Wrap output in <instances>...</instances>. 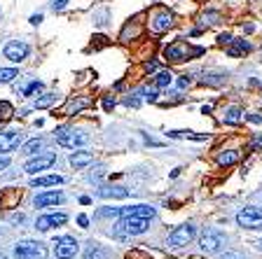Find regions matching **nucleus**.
I'll return each instance as SVG.
<instances>
[{
	"label": "nucleus",
	"instance_id": "obj_41",
	"mask_svg": "<svg viewBox=\"0 0 262 259\" xmlns=\"http://www.w3.org/2000/svg\"><path fill=\"white\" fill-rule=\"evenodd\" d=\"M12 222H24V215H12Z\"/></svg>",
	"mask_w": 262,
	"mask_h": 259
},
{
	"label": "nucleus",
	"instance_id": "obj_2",
	"mask_svg": "<svg viewBox=\"0 0 262 259\" xmlns=\"http://www.w3.org/2000/svg\"><path fill=\"white\" fill-rule=\"evenodd\" d=\"M147 227H150V220L145 217H122L115 227V233L117 236H141L147 231Z\"/></svg>",
	"mask_w": 262,
	"mask_h": 259
},
{
	"label": "nucleus",
	"instance_id": "obj_29",
	"mask_svg": "<svg viewBox=\"0 0 262 259\" xmlns=\"http://www.w3.org/2000/svg\"><path fill=\"white\" fill-rule=\"evenodd\" d=\"M16 75H19V73H16L14 68H0V84H7V82H12Z\"/></svg>",
	"mask_w": 262,
	"mask_h": 259
},
{
	"label": "nucleus",
	"instance_id": "obj_36",
	"mask_svg": "<svg viewBox=\"0 0 262 259\" xmlns=\"http://www.w3.org/2000/svg\"><path fill=\"white\" fill-rule=\"evenodd\" d=\"M178 84H180V86H190V84H192V77H190V75L180 77V80H178Z\"/></svg>",
	"mask_w": 262,
	"mask_h": 259
},
{
	"label": "nucleus",
	"instance_id": "obj_38",
	"mask_svg": "<svg viewBox=\"0 0 262 259\" xmlns=\"http://www.w3.org/2000/svg\"><path fill=\"white\" fill-rule=\"evenodd\" d=\"M103 108L105 110H113L115 108V101H113V98H105V101H103Z\"/></svg>",
	"mask_w": 262,
	"mask_h": 259
},
{
	"label": "nucleus",
	"instance_id": "obj_11",
	"mask_svg": "<svg viewBox=\"0 0 262 259\" xmlns=\"http://www.w3.org/2000/svg\"><path fill=\"white\" fill-rule=\"evenodd\" d=\"M173 23H176V16L169 10H157L150 16V31L152 33H166L169 28H173Z\"/></svg>",
	"mask_w": 262,
	"mask_h": 259
},
{
	"label": "nucleus",
	"instance_id": "obj_43",
	"mask_svg": "<svg viewBox=\"0 0 262 259\" xmlns=\"http://www.w3.org/2000/svg\"><path fill=\"white\" fill-rule=\"evenodd\" d=\"M0 259H7V257H3V254H0Z\"/></svg>",
	"mask_w": 262,
	"mask_h": 259
},
{
	"label": "nucleus",
	"instance_id": "obj_15",
	"mask_svg": "<svg viewBox=\"0 0 262 259\" xmlns=\"http://www.w3.org/2000/svg\"><path fill=\"white\" fill-rule=\"evenodd\" d=\"M63 201V194H61L59 189H52V192H42V194H38L35 199H33V203H35V208H49V205H56Z\"/></svg>",
	"mask_w": 262,
	"mask_h": 259
},
{
	"label": "nucleus",
	"instance_id": "obj_20",
	"mask_svg": "<svg viewBox=\"0 0 262 259\" xmlns=\"http://www.w3.org/2000/svg\"><path fill=\"white\" fill-rule=\"evenodd\" d=\"M232 47L227 49L229 56H241V54H248L251 52V42H244V40H232Z\"/></svg>",
	"mask_w": 262,
	"mask_h": 259
},
{
	"label": "nucleus",
	"instance_id": "obj_13",
	"mask_svg": "<svg viewBox=\"0 0 262 259\" xmlns=\"http://www.w3.org/2000/svg\"><path fill=\"white\" fill-rule=\"evenodd\" d=\"M28 52H31L28 44L21 42V40H12V42L5 44V56L10 61H14V63H21V61L28 56Z\"/></svg>",
	"mask_w": 262,
	"mask_h": 259
},
{
	"label": "nucleus",
	"instance_id": "obj_37",
	"mask_svg": "<svg viewBox=\"0 0 262 259\" xmlns=\"http://www.w3.org/2000/svg\"><path fill=\"white\" fill-rule=\"evenodd\" d=\"M77 224H80V227H87V224H89V217L87 215H80V217H77Z\"/></svg>",
	"mask_w": 262,
	"mask_h": 259
},
{
	"label": "nucleus",
	"instance_id": "obj_19",
	"mask_svg": "<svg viewBox=\"0 0 262 259\" xmlns=\"http://www.w3.org/2000/svg\"><path fill=\"white\" fill-rule=\"evenodd\" d=\"M63 182L61 175H42V178H33V187H56V184Z\"/></svg>",
	"mask_w": 262,
	"mask_h": 259
},
{
	"label": "nucleus",
	"instance_id": "obj_16",
	"mask_svg": "<svg viewBox=\"0 0 262 259\" xmlns=\"http://www.w3.org/2000/svg\"><path fill=\"white\" fill-rule=\"evenodd\" d=\"M101 199H126L129 196V192H126L124 187H115V184H108V187H101L96 192Z\"/></svg>",
	"mask_w": 262,
	"mask_h": 259
},
{
	"label": "nucleus",
	"instance_id": "obj_40",
	"mask_svg": "<svg viewBox=\"0 0 262 259\" xmlns=\"http://www.w3.org/2000/svg\"><path fill=\"white\" fill-rule=\"evenodd\" d=\"M42 21V14H35V16H31V23H40Z\"/></svg>",
	"mask_w": 262,
	"mask_h": 259
},
{
	"label": "nucleus",
	"instance_id": "obj_42",
	"mask_svg": "<svg viewBox=\"0 0 262 259\" xmlns=\"http://www.w3.org/2000/svg\"><path fill=\"white\" fill-rule=\"evenodd\" d=\"M257 250H262V238H260V241H257Z\"/></svg>",
	"mask_w": 262,
	"mask_h": 259
},
{
	"label": "nucleus",
	"instance_id": "obj_26",
	"mask_svg": "<svg viewBox=\"0 0 262 259\" xmlns=\"http://www.w3.org/2000/svg\"><path fill=\"white\" fill-rule=\"evenodd\" d=\"M12 117H14V108L7 101H0V122H7Z\"/></svg>",
	"mask_w": 262,
	"mask_h": 259
},
{
	"label": "nucleus",
	"instance_id": "obj_12",
	"mask_svg": "<svg viewBox=\"0 0 262 259\" xmlns=\"http://www.w3.org/2000/svg\"><path fill=\"white\" fill-rule=\"evenodd\" d=\"M21 140H24L21 131H5V133H0V154L14 152L16 147L21 145Z\"/></svg>",
	"mask_w": 262,
	"mask_h": 259
},
{
	"label": "nucleus",
	"instance_id": "obj_33",
	"mask_svg": "<svg viewBox=\"0 0 262 259\" xmlns=\"http://www.w3.org/2000/svg\"><path fill=\"white\" fill-rule=\"evenodd\" d=\"M66 3H68V0H52V10H54V12L63 10V7H66Z\"/></svg>",
	"mask_w": 262,
	"mask_h": 259
},
{
	"label": "nucleus",
	"instance_id": "obj_17",
	"mask_svg": "<svg viewBox=\"0 0 262 259\" xmlns=\"http://www.w3.org/2000/svg\"><path fill=\"white\" fill-rule=\"evenodd\" d=\"M68 161H71L73 168H84L89 163H94V154L92 152H73Z\"/></svg>",
	"mask_w": 262,
	"mask_h": 259
},
{
	"label": "nucleus",
	"instance_id": "obj_27",
	"mask_svg": "<svg viewBox=\"0 0 262 259\" xmlns=\"http://www.w3.org/2000/svg\"><path fill=\"white\" fill-rule=\"evenodd\" d=\"M241 122V110L239 108H229L225 112V124H239Z\"/></svg>",
	"mask_w": 262,
	"mask_h": 259
},
{
	"label": "nucleus",
	"instance_id": "obj_21",
	"mask_svg": "<svg viewBox=\"0 0 262 259\" xmlns=\"http://www.w3.org/2000/svg\"><path fill=\"white\" fill-rule=\"evenodd\" d=\"M239 161V152L236 150H225L223 154H218V163L220 166H232V163Z\"/></svg>",
	"mask_w": 262,
	"mask_h": 259
},
{
	"label": "nucleus",
	"instance_id": "obj_4",
	"mask_svg": "<svg viewBox=\"0 0 262 259\" xmlns=\"http://www.w3.org/2000/svg\"><path fill=\"white\" fill-rule=\"evenodd\" d=\"M16 259H45L47 257V248L40 241H19L14 245Z\"/></svg>",
	"mask_w": 262,
	"mask_h": 259
},
{
	"label": "nucleus",
	"instance_id": "obj_8",
	"mask_svg": "<svg viewBox=\"0 0 262 259\" xmlns=\"http://www.w3.org/2000/svg\"><path fill=\"white\" fill-rule=\"evenodd\" d=\"M225 243H227V236H225L223 231H218V229H206V231L202 233L199 248H202L204 252H218Z\"/></svg>",
	"mask_w": 262,
	"mask_h": 259
},
{
	"label": "nucleus",
	"instance_id": "obj_25",
	"mask_svg": "<svg viewBox=\"0 0 262 259\" xmlns=\"http://www.w3.org/2000/svg\"><path fill=\"white\" fill-rule=\"evenodd\" d=\"M42 150V138H33V140H28L26 145H24V154H38V152Z\"/></svg>",
	"mask_w": 262,
	"mask_h": 259
},
{
	"label": "nucleus",
	"instance_id": "obj_23",
	"mask_svg": "<svg viewBox=\"0 0 262 259\" xmlns=\"http://www.w3.org/2000/svg\"><path fill=\"white\" fill-rule=\"evenodd\" d=\"M87 105H89L87 98H82V101H68V105H66V110H63V114L80 112V110H82V108H87Z\"/></svg>",
	"mask_w": 262,
	"mask_h": 259
},
{
	"label": "nucleus",
	"instance_id": "obj_28",
	"mask_svg": "<svg viewBox=\"0 0 262 259\" xmlns=\"http://www.w3.org/2000/svg\"><path fill=\"white\" fill-rule=\"evenodd\" d=\"M105 257H108V252L101 250L98 245H92V248L87 250V254H84V259H105Z\"/></svg>",
	"mask_w": 262,
	"mask_h": 259
},
{
	"label": "nucleus",
	"instance_id": "obj_24",
	"mask_svg": "<svg viewBox=\"0 0 262 259\" xmlns=\"http://www.w3.org/2000/svg\"><path fill=\"white\" fill-rule=\"evenodd\" d=\"M220 19H223V14L220 12H206V14H202V26H215V23H220Z\"/></svg>",
	"mask_w": 262,
	"mask_h": 259
},
{
	"label": "nucleus",
	"instance_id": "obj_6",
	"mask_svg": "<svg viewBox=\"0 0 262 259\" xmlns=\"http://www.w3.org/2000/svg\"><path fill=\"white\" fill-rule=\"evenodd\" d=\"M194 236H196V227H194V224H180V227H176L173 231L169 233L166 245H169V248H183V245H187Z\"/></svg>",
	"mask_w": 262,
	"mask_h": 259
},
{
	"label": "nucleus",
	"instance_id": "obj_5",
	"mask_svg": "<svg viewBox=\"0 0 262 259\" xmlns=\"http://www.w3.org/2000/svg\"><path fill=\"white\" fill-rule=\"evenodd\" d=\"M54 135H56V143H59V145L71 147V150L89 143V135L84 133V131H75V129H59Z\"/></svg>",
	"mask_w": 262,
	"mask_h": 259
},
{
	"label": "nucleus",
	"instance_id": "obj_3",
	"mask_svg": "<svg viewBox=\"0 0 262 259\" xmlns=\"http://www.w3.org/2000/svg\"><path fill=\"white\" fill-rule=\"evenodd\" d=\"M101 215H120V217H145V220H152L157 215L152 205L145 203H136V205H124V208H108V210H101Z\"/></svg>",
	"mask_w": 262,
	"mask_h": 259
},
{
	"label": "nucleus",
	"instance_id": "obj_30",
	"mask_svg": "<svg viewBox=\"0 0 262 259\" xmlns=\"http://www.w3.org/2000/svg\"><path fill=\"white\" fill-rule=\"evenodd\" d=\"M129 35H131V38H138V35H141V28H138V26H134V28H131V23H129V26H126L124 31H122L120 40H124V42H129Z\"/></svg>",
	"mask_w": 262,
	"mask_h": 259
},
{
	"label": "nucleus",
	"instance_id": "obj_9",
	"mask_svg": "<svg viewBox=\"0 0 262 259\" xmlns=\"http://www.w3.org/2000/svg\"><path fill=\"white\" fill-rule=\"evenodd\" d=\"M54 163H56V154H54V152H45V154H38V157L28 159L26 166H24V171H26L28 175H35V173H40V171L52 168Z\"/></svg>",
	"mask_w": 262,
	"mask_h": 259
},
{
	"label": "nucleus",
	"instance_id": "obj_7",
	"mask_svg": "<svg viewBox=\"0 0 262 259\" xmlns=\"http://www.w3.org/2000/svg\"><path fill=\"white\" fill-rule=\"evenodd\" d=\"M236 224L244 229H262V208L257 205H248L236 215Z\"/></svg>",
	"mask_w": 262,
	"mask_h": 259
},
{
	"label": "nucleus",
	"instance_id": "obj_34",
	"mask_svg": "<svg viewBox=\"0 0 262 259\" xmlns=\"http://www.w3.org/2000/svg\"><path fill=\"white\" fill-rule=\"evenodd\" d=\"M218 42L220 44H229V42H232V35H229V33H223V35L218 38Z\"/></svg>",
	"mask_w": 262,
	"mask_h": 259
},
{
	"label": "nucleus",
	"instance_id": "obj_39",
	"mask_svg": "<svg viewBox=\"0 0 262 259\" xmlns=\"http://www.w3.org/2000/svg\"><path fill=\"white\" fill-rule=\"evenodd\" d=\"M248 122H253V124H260L262 117H260V114H248Z\"/></svg>",
	"mask_w": 262,
	"mask_h": 259
},
{
	"label": "nucleus",
	"instance_id": "obj_1",
	"mask_svg": "<svg viewBox=\"0 0 262 259\" xmlns=\"http://www.w3.org/2000/svg\"><path fill=\"white\" fill-rule=\"evenodd\" d=\"M202 54H204L202 47H194V44L185 42V40H176V42L164 47V59L171 61V63H183V61H190Z\"/></svg>",
	"mask_w": 262,
	"mask_h": 259
},
{
	"label": "nucleus",
	"instance_id": "obj_10",
	"mask_svg": "<svg viewBox=\"0 0 262 259\" xmlns=\"http://www.w3.org/2000/svg\"><path fill=\"white\" fill-rule=\"evenodd\" d=\"M77 250H80V245L73 236H61L54 241V254L59 259H73L77 254Z\"/></svg>",
	"mask_w": 262,
	"mask_h": 259
},
{
	"label": "nucleus",
	"instance_id": "obj_31",
	"mask_svg": "<svg viewBox=\"0 0 262 259\" xmlns=\"http://www.w3.org/2000/svg\"><path fill=\"white\" fill-rule=\"evenodd\" d=\"M38 91H42V82H31V84L24 89V96H33V93H38Z\"/></svg>",
	"mask_w": 262,
	"mask_h": 259
},
{
	"label": "nucleus",
	"instance_id": "obj_14",
	"mask_svg": "<svg viewBox=\"0 0 262 259\" xmlns=\"http://www.w3.org/2000/svg\"><path fill=\"white\" fill-rule=\"evenodd\" d=\"M66 222H68V217H66L63 213H52V215L38 217V222H35V229H38V231H49V229L61 227V224H66Z\"/></svg>",
	"mask_w": 262,
	"mask_h": 259
},
{
	"label": "nucleus",
	"instance_id": "obj_22",
	"mask_svg": "<svg viewBox=\"0 0 262 259\" xmlns=\"http://www.w3.org/2000/svg\"><path fill=\"white\" fill-rule=\"evenodd\" d=\"M171 82H173V75H171L169 70H162V73H157V75H155L152 84L157 86V89H164V86H169Z\"/></svg>",
	"mask_w": 262,
	"mask_h": 259
},
{
	"label": "nucleus",
	"instance_id": "obj_18",
	"mask_svg": "<svg viewBox=\"0 0 262 259\" xmlns=\"http://www.w3.org/2000/svg\"><path fill=\"white\" fill-rule=\"evenodd\" d=\"M21 201V192L19 189H7L5 194L0 196V208H14Z\"/></svg>",
	"mask_w": 262,
	"mask_h": 259
},
{
	"label": "nucleus",
	"instance_id": "obj_32",
	"mask_svg": "<svg viewBox=\"0 0 262 259\" xmlns=\"http://www.w3.org/2000/svg\"><path fill=\"white\" fill-rule=\"evenodd\" d=\"M54 98L56 96H52V93H49V96H45V98H40V101L33 103V108H47V105H52V103H54Z\"/></svg>",
	"mask_w": 262,
	"mask_h": 259
},
{
	"label": "nucleus",
	"instance_id": "obj_35",
	"mask_svg": "<svg viewBox=\"0 0 262 259\" xmlns=\"http://www.w3.org/2000/svg\"><path fill=\"white\" fill-rule=\"evenodd\" d=\"M7 166H10V157H5V154H3V157H0V171H5Z\"/></svg>",
	"mask_w": 262,
	"mask_h": 259
}]
</instances>
